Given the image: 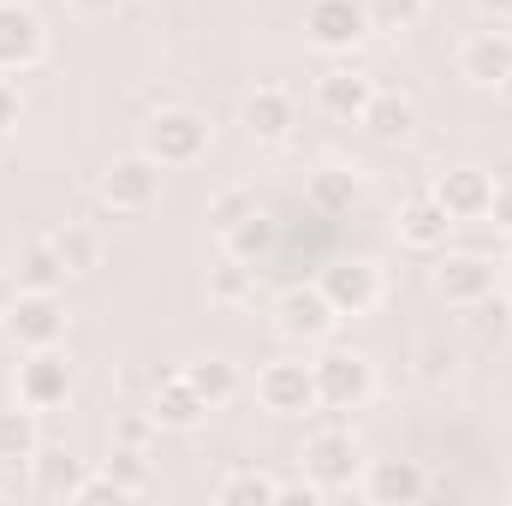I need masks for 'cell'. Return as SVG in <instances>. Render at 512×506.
I'll list each match as a JSON object with an SVG mask.
<instances>
[{
	"mask_svg": "<svg viewBox=\"0 0 512 506\" xmlns=\"http://www.w3.org/2000/svg\"><path fill=\"white\" fill-rule=\"evenodd\" d=\"M203 149H209V120L191 108H161L143 126V155L161 167H191V161H203Z\"/></svg>",
	"mask_w": 512,
	"mask_h": 506,
	"instance_id": "obj_1",
	"label": "cell"
},
{
	"mask_svg": "<svg viewBox=\"0 0 512 506\" xmlns=\"http://www.w3.org/2000/svg\"><path fill=\"white\" fill-rule=\"evenodd\" d=\"M161 161H149L143 149L137 155H120L108 173H102V203L114 209V215H149L155 203H161Z\"/></svg>",
	"mask_w": 512,
	"mask_h": 506,
	"instance_id": "obj_2",
	"label": "cell"
},
{
	"mask_svg": "<svg viewBox=\"0 0 512 506\" xmlns=\"http://www.w3.org/2000/svg\"><path fill=\"white\" fill-rule=\"evenodd\" d=\"M310 370H316V405H328V411H358L376 387L370 358H358V352H328Z\"/></svg>",
	"mask_w": 512,
	"mask_h": 506,
	"instance_id": "obj_3",
	"label": "cell"
},
{
	"mask_svg": "<svg viewBox=\"0 0 512 506\" xmlns=\"http://www.w3.org/2000/svg\"><path fill=\"white\" fill-rule=\"evenodd\" d=\"M256 399L274 417H304V411H316V370L310 364H292V358H274L256 376Z\"/></svg>",
	"mask_w": 512,
	"mask_h": 506,
	"instance_id": "obj_4",
	"label": "cell"
},
{
	"mask_svg": "<svg viewBox=\"0 0 512 506\" xmlns=\"http://www.w3.org/2000/svg\"><path fill=\"white\" fill-rule=\"evenodd\" d=\"M6 334H12L24 352L60 346V334H66V304H60V292H18L12 310H6Z\"/></svg>",
	"mask_w": 512,
	"mask_h": 506,
	"instance_id": "obj_5",
	"label": "cell"
},
{
	"mask_svg": "<svg viewBox=\"0 0 512 506\" xmlns=\"http://www.w3.org/2000/svg\"><path fill=\"white\" fill-rule=\"evenodd\" d=\"M358 441L346 435V429H316L310 441H304V477L316 483V489H346L352 477H358Z\"/></svg>",
	"mask_w": 512,
	"mask_h": 506,
	"instance_id": "obj_6",
	"label": "cell"
},
{
	"mask_svg": "<svg viewBox=\"0 0 512 506\" xmlns=\"http://www.w3.org/2000/svg\"><path fill=\"white\" fill-rule=\"evenodd\" d=\"M429 197L453 215V227H459V221H489L495 173H483V167H447V173L429 185Z\"/></svg>",
	"mask_w": 512,
	"mask_h": 506,
	"instance_id": "obj_7",
	"label": "cell"
},
{
	"mask_svg": "<svg viewBox=\"0 0 512 506\" xmlns=\"http://www.w3.org/2000/svg\"><path fill=\"white\" fill-rule=\"evenodd\" d=\"M304 30H310L316 48H352V42L370 36V6L364 0H310Z\"/></svg>",
	"mask_w": 512,
	"mask_h": 506,
	"instance_id": "obj_8",
	"label": "cell"
},
{
	"mask_svg": "<svg viewBox=\"0 0 512 506\" xmlns=\"http://www.w3.org/2000/svg\"><path fill=\"white\" fill-rule=\"evenodd\" d=\"M18 399L36 405V411H54L72 399V364L54 352V346H36L24 364H18Z\"/></svg>",
	"mask_w": 512,
	"mask_h": 506,
	"instance_id": "obj_9",
	"label": "cell"
},
{
	"mask_svg": "<svg viewBox=\"0 0 512 506\" xmlns=\"http://www.w3.org/2000/svg\"><path fill=\"white\" fill-rule=\"evenodd\" d=\"M322 292L340 316H364L382 304V274L370 262H334V268H322Z\"/></svg>",
	"mask_w": 512,
	"mask_h": 506,
	"instance_id": "obj_10",
	"label": "cell"
},
{
	"mask_svg": "<svg viewBox=\"0 0 512 506\" xmlns=\"http://www.w3.org/2000/svg\"><path fill=\"white\" fill-rule=\"evenodd\" d=\"M42 18L18 0H0V72H24L42 60Z\"/></svg>",
	"mask_w": 512,
	"mask_h": 506,
	"instance_id": "obj_11",
	"label": "cell"
},
{
	"mask_svg": "<svg viewBox=\"0 0 512 506\" xmlns=\"http://www.w3.org/2000/svg\"><path fill=\"white\" fill-rule=\"evenodd\" d=\"M334 322H340V310L328 304L322 286H292L280 298V334H292V340H322V334H334Z\"/></svg>",
	"mask_w": 512,
	"mask_h": 506,
	"instance_id": "obj_12",
	"label": "cell"
},
{
	"mask_svg": "<svg viewBox=\"0 0 512 506\" xmlns=\"http://www.w3.org/2000/svg\"><path fill=\"white\" fill-rule=\"evenodd\" d=\"M364 495L376 506H411L429 495V471L417 459H376L370 477H364Z\"/></svg>",
	"mask_w": 512,
	"mask_h": 506,
	"instance_id": "obj_13",
	"label": "cell"
},
{
	"mask_svg": "<svg viewBox=\"0 0 512 506\" xmlns=\"http://www.w3.org/2000/svg\"><path fill=\"white\" fill-rule=\"evenodd\" d=\"M435 292H441L447 304L471 310V304H483V298L495 292V262H483V256H447V262L435 268Z\"/></svg>",
	"mask_w": 512,
	"mask_h": 506,
	"instance_id": "obj_14",
	"label": "cell"
},
{
	"mask_svg": "<svg viewBox=\"0 0 512 506\" xmlns=\"http://www.w3.org/2000/svg\"><path fill=\"white\" fill-rule=\"evenodd\" d=\"M370 96H376V84L364 78V72H322L316 78V108L328 114V120H346V126H358L364 120V108H370Z\"/></svg>",
	"mask_w": 512,
	"mask_h": 506,
	"instance_id": "obj_15",
	"label": "cell"
},
{
	"mask_svg": "<svg viewBox=\"0 0 512 506\" xmlns=\"http://www.w3.org/2000/svg\"><path fill=\"white\" fill-rule=\"evenodd\" d=\"M512 72V36L507 30H477L465 48H459V78L471 84H501Z\"/></svg>",
	"mask_w": 512,
	"mask_h": 506,
	"instance_id": "obj_16",
	"label": "cell"
},
{
	"mask_svg": "<svg viewBox=\"0 0 512 506\" xmlns=\"http://www.w3.org/2000/svg\"><path fill=\"white\" fill-rule=\"evenodd\" d=\"M447 233H453V215L423 191V197H411L405 209H399V239L411 245V251H441L447 245Z\"/></svg>",
	"mask_w": 512,
	"mask_h": 506,
	"instance_id": "obj_17",
	"label": "cell"
},
{
	"mask_svg": "<svg viewBox=\"0 0 512 506\" xmlns=\"http://www.w3.org/2000/svg\"><path fill=\"white\" fill-rule=\"evenodd\" d=\"M203 411H209V399H203V393L185 381V370H179V376H167L155 387V411H149V417H155V429H197Z\"/></svg>",
	"mask_w": 512,
	"mask_h": 506,
	"instance_id": "obj_18",
	"label": "cell"
},
{
	"mask_svg": "<svg viewBox=\"0 0 512 506\" xmlns=\"http://www.w3.org/2000/svg\"><path fill=\"white\" fill-rule=\"evenodd\" d=\"M358 126L370 131L376 143H405V137L417 131V102H411V96H399V90H376Z\"/></svg>",
	"mask_w": 512,
	"mask_h": 506,
	"instance_id": "obj_19",
	"label": "cell"
},
{
	"mask_svg": "<svg viewBox=\"0 0 512 506\" xmlns=\"http://www.w3.org/2000/svg\"><path fill=\"white\" fill-rule=\"evenodd\" d=\"M245 131H251L256 143H280V137L292 131V96L274 90V84L251 90V96H245Z\"/></svg>",
	"mask_w": 512,
	"mask_h": 506,
	"instance_id": "obj_20",
	"label": "cell"
},
{
	"mask_svg": "<svg viewBox=\"0 0 512 506\" xmlns=\"http://www.w3.org/2000/svg\"><path fill=\"white\" fill-rule=\"evenodd\" d=\"M30 471H36V495H42V501H72L78 483H84V465H78L66 447H36Z\"/></svg>",
	"mask_w": 512,
	"mask_h": 506,
	"instance_id": "obj_21",
	"label": "cell"
},
{
	"mask_svg": "<svg viewBox=\"0 0 512 506\" xmlns=\"http://www.w3.org/2000/svg\"><path fill=\"white\" fill-rule=\"evenodd\" d=\"M358 197H364V185H358V173H346V167H322L316 179H310V191H304V203L316 209V215H352L358 209Z\"/></svg>",
	"mask_w": 512,
	"mask_h": 506,
	"instance_id": "obj_22",
	"label": "cell"
},
{
	"mask_svg": "<svg viewBox=\"0 0 512 506\" xmlns=\"http://www.w3.org/2000/svg\"><path fill=\"white\" fill-rule=\"evenodd\" d=\"M12 280H18V292H60V286H66V262L54 256L48 239H36V245H24V251H18Z\"/></svg>",
	"mask_w": 512,
	"mask_h": 506,
	"instance_id": "obj_23",
	"label": "cell"
},
{
	"mask_svg": "<svg viewBox=\"0 0 512 506\" xmlns=\"http://www.w3.org/2000/svg\"><path fill=\"white\" fill-rule=\"evenodd\" d=\"M36 447H42V429H36V405H6L0 411V465H30L36 459Z\"/></svg>",
	"mask_w": 512,
	"mask_h": 506,
	"instance_id": "obj_24",
	"label": "cell"
},
{
	"mask_svg": "<svg viewBox=\"0 0 512 506\" xmlns=\"http://www.w3.org/2000/svg\"><path fill=\"white\" fill-rule=\"evenodd\" d=\"M185 381L209 399V411H215V405H227V399L245 387V376H239V364H233V358H197V364H185Z\"/></svg>",
	"mask_w": 512,
	"mask_h": 506,
	"instance_id": "obj_25",
	"label": "cell"
},
{
	"mask_svg": "<svg viewBox=\"0 0 512 506\" xmlns=\"http://www.w3.org/2000/svg\"><path fill=\"white\" fill-rule=\"evenodd\" d=\"M48 245L66 262V274H90V268L102 262V239H96V227H84V221H66L60 233H48Z\"/></svg>",
	"mask_w": 512,
	"mask_h": 506,
	"instance_id": "obj_26",
	"label": "cell"
},
{
	"mask_svg": "<svg viewBox=\"0 0 512 506\" xmlns=\"http://www.w3.org/2000/svg\"><path fill=\"white\" fill-rule=\"evenodd\" d=\"M215 501L221 506H280V483L268 471H227L215 483Z\"/></svg>",
	"mask_w": 512,
	"mask_h": 506,
	"instance_id": "obj_27",
	"label": "cell"
},
{
	"mask_svg": "<svg viewBox=\"0 0 512 506\" xmlns=\"http://www.w3.org/2000/svg\"><path fill=\"white\" fill-rule=\"evenodd\" d=\"M268 251H274V221H268L262 209H251V215L227 233V256H239V262H262Z\"/></svg>",
	"mask_w": 512,
	"mask_h": 506,
	"instance_id": "obj_28",
	"label": "cell"
},
{
	"mask_svg": "<svg viewBox=\"0 0 512 506\" xmlns=\"http://www.w3.org/2000/svg\"><path fill=\"white\" fill-rule=\"evenodd\" d=\"M102 477H108V483H120L126 495H143V489H149V465H143V447H126V441H120V447L108 453Z\"/></svg>",
	"mask_w": 512,
	"mask_h": 506,
	"instance_id": "obj_29",
	"label": "cell"
},
{
	"mask_svg": "<svg viewBox=\"0 0 512 506\" xmlns=\"http://www.w3.org/2000/svg\"><path fill=\"white\" fill-rule=\"evenodd\" d=\"M429 0H370V30H417Z\"/></svg>",
	"mask_w": 512,
	"mask_h": 506,
	"instance_id": "obj_30",
	"label": "cell"
},
{
	"mask_svg": "<svg viewBox=\"0 0 512 506\" xmlns=\"http://www.w3.org/2000/svg\"><path fill=\"white\" fill-rule=\"evenodd\" d=\"M209 298H215V304H239V298H251V262L227 256V262L215 268V280H209Z\"/></svg>",
	"mask_w": 512,
	"mask_h": 506,
	"instance_id": "obj_31",
	"label": "cell"
},
{
	"mask_svg": "<svg viewBox=\"0 0 512 506\" xmlns=\"http://www.w3.org/2000/svg\"><path fill=\"white\" fill-rule=\"evenodd\" d=\"M251 209H256V197H251V191H239V185H233V191H221V197L209 203V227H215V233L227 239V233H233V227H239V221H245Z\"/></svg>",
	"mask_w": 512,
	"mask_h": 506,
	"instance_id": "obj_32",
	"label": "cell"
},
{
	"mask_svg": "<svg viewBox=\"0 0 512 506\" xmlns=\"http://www.w3.org/2000/svg\"><path fill=\"white\" fill-rule=\"evenodd\" d=\"M471 328H477V340H483V346H495V340L512 328V310L495 298V292H489L483 304H471Z\"/></svg>",
	"mask_w": 512,
	"mask_h": 506,
	"instance_id": "obj_33",
	"label": "cell"
},
{
	"mask_svg": "<svg viewBox=\"0 0 512 506\" xmlns=\"http://www.w3.org/2000/svg\"><path fill=\"white\" fill-rule=\"evenodd\" d=\"M489 221H495L501 233H512V161H501V167H495V197H489Z\"/></svg>",
	"mask_w": 512,
	"mask_h": 506,
	"instance_id": "obj_34",
	"label": "cell"
},
{
	"mask_svg": "<svg viewBox=\"0 0 512 506\" xmlns=\"http://www.w3.org/2000/svg\"><path fill=\"white\" fill-rule=\"evenodd\" d=\"M149 435H155V417H137V411L120 417V441H126V447H143Z\"/></svg>",
	"mask_w": 512,
	"mask_h": 506,
	"instance_id": "obj_35",
	"label": "cell"
},
{
	"mask_svg": "<svg viewBox=\"0 0 512 506\" xmlns=\"http://www.w3.org/2000/svg\"><path fill=\"white\" fill-rule=\"evenodd\" d=\"M18 114H24V102H18V90H12V84L0 78V137L18 126Z\"/></svg>",
	"mask_w": 512,
	"mask_h": 506,
	"instance_id": "obj_36",
	"label": "cell"
},
{
	"mask_svg": "<svg viewBox=\"0 0 512 506\" xmlns=\"http://www.w3.org/2000/svg\"><path fill=\"white\" fill-rule=\"evenodd\" d=\"M66 6H72L78 18H108V12H114L120 0H66Z\"/></svg>",
	"mask_w": 512,
	"mask_h": 506,
	"instance_id": "obj_37",
	"label": "cell"
},
{
	"mask_svg": "<svg viewBox=\"0 0 512 506\" xmlns=\"http://www.w3.org/2000/svg\"><path fill=\"white\" fill-rule=\"evenodd\" d=\"M483 18H512V0H477Z\"/></svg>",
	"mask_w": 512,
	"mask_h": 506,
	"instance_id": "obj_38",
	"label": "cell"
},
{
	"mask_svg": "<svg viewBox=\"0 0 512 506\" xmlns=\"http://www.w3.org/2000/svg\"><path fill=\"white\" fill-rule=\"evenodd\" d=\"M495 90H501V96H507V102H512V72H507V78H501V84H495Z\"/></svg>",
	"mask_w": 512,
	"mask_h": 506,
	"instance_id": "obj_39",
	"label": "cell"
}]
</instances>
